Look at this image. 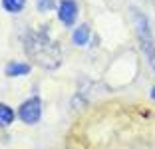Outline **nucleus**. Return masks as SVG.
Returning <instances> with one entry per match:
<instances>
[{
  "instance_id": "0eeeda50",
  "label": "nucleus",
  "mask_w": 155,
  "mask_h": 149,
  "mask_svg": "<svg viewBox=\"0 0 155 149\" xmlns=\"http://www.w3.org/2000/svg\"><path fill=\"white\" fill-rule=\"evenodd\" d=\"M14 118H16L14 109L6 104H0V127H8L14 121Z\"/></svg>"
},
{
  "instance_id": "9d476101",
  "label": "nucleus",
  "mask_w": 155,
  "mask_h": 149,
  "mask_svg": "<svg viewBox=\"0 0 155 149\" xmlns=\"http://www.w3.org/2000/svg\"><path fill=\"white\" fill-rule=\"evenodd\" d=\"M149 98L155 101V86H151V90H149Z\"/></svg>"
},
{
  "instance_id": "1a4fd4ad",
  "label": "nucleus",
  "mask_w": 155,
  "mask_h": 149,
  "mask_svg": "<svg viewBox=\"0 0 155 149\" xmlns=\"http://www.w3.org/2000/svg\"><path fill=\"white\" fill-rule=\"evenodd\" d=\"M36 8L40 12H50L54 8V0H36Z\"/></svg>"
},
{
  "instance_id": "f257e3e1",
  "label": "nucleus",
  "mask_w": 155,
  "mask_h": 149,
  "mask_svg": "<svg viewBox=\"0 0 155 149\" xmlns=\"http://www.w3.org/2000/svg\"><path fill=\"white\" fill-rule=\"evenodd\" d=\"M24 52H26L34 64H38L44 70H56L62 66V48L60 44L50 36L48 24H42L36 30H28L24 36Z\"/></svg>"
},
{
  "instance_id": "6e6552de",
  "label": "nucleus",
  "mask_w": 155,
  "mask_h": 149,
  "mask_svg": "<svg viewBox=\"0 0 155 149\" xmlns=\"http://www.w3.org/2000/svg\"><path fill=\"white\" fill-rule=\"evenodd\" d=\"M24 4H26V0H2V8L10 14H18L22 12Z\"/></svg>"
},
{
  "instance_id": "f03ea898",
  "label": "nucleus",
  "mask_w": 155,
  "mask_h": 149,
  "mask_svg": "<svg viewBox=\"0 0 155 149\" xmlns=\"http://www.w3.org/2000/svg\"><path fill=\"white\" fill-rule=\"evenodd\" d=\"M133 26H135V36L139 40V48L145 54L151 70L155 72V42H153V34H151V24L149 18L141 10H133Z\"/></svg>"
},
{
  "instance_id": "7ed1b4c3",
  "label": "nucleus",
  "mask_w": 155,
  "mask_h": 149,
  "mask_svg": "<svg viewBox=\"0 0 155 149\" xmlns=\"http://www.w3.org/2000/svg\"><path fill=\"white\" fill-rule=\"evenodd\" d=\"M18 118L22 119L26 125H36L42 118V99L40 95H32V98L24 99L18 108Z\"/></svg>"
},
{
  "instance_id": "39448f33",
  "label": "nucleus",
  "mask_w": 155,
  "mask_h": 149,
  "mask_svg": "<svg viewBox=\"0 0 155 149\" xmlns=\"http://www.w3.org/2000/svg\"><path fill=\"white\" fill-rule=\"evenodd\" d=\"M30 64H24V62H10L8 66L4 68V74L8 78H20V76H28L30 74Z\"/></svg>"
},
{
  "instance_id": "423d86ee",
  "label": "nucleus",
  "mask_w": 155,
  "mask_h": 149,
  "mask_svg": "<svg viewBox=\"0 0 155 149\" xmlns=\"http://www.w3.org/2000/svg\"><path fill=\"white\" fill-rule=\"evenodd\" d=\"M90 36H91V30L87 24H80L76 30L72 32V40L76 46H86L90 42Z\"/></svg>"
},
{
  "instance_id": "20e7f679",
  "label": "nucleus",
  "mask_w": 155,
  "mask_h": 149,
  "mask_svg": "<svg viewBox=\"0 0 155 149\" xmlns=\"http://www.w3.org/2000/svg\"><path fill=\"white\" fill-rule=\"evenodd\" d=\"M78 2L76 0H60L58 4V18L64 26H74L78 20Z\"/></svg>"
}]
</instances>
